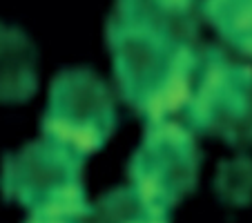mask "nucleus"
<instances>
[{
  "mask_svg": "<svg viewBox=\"0 0 252 223\" xmlns=\"http://www.w3.org/2000/svg\"><path fill=\"white\" fill-rule=\"evenodd\" d=\"M107 47L123 100L148 121L170 119L188 100L199 61L196 7L179 0H116Z\"/></svg>",
  "mask_w": 252,
  "mask_h": 223,
  "instance_id": "1",
  "label": "nucleus"
},
{
  "mask_svg": "<svg viewBox=\"0 0 252 223\" xmlns=\"http://www.w3.org/2000/svg\"><path fill=\"white\" fill-rule=\"evenodd\" d=\"M85 157L56 141H33L2 159L0 192L32 221H78L92 214L83 185Z\"/></svg>",
  "mask_w": 252,
  "mask_h": 223,
  "instance_id": "2",
  "label": "nucleus"
},
{
  "mask_svg": "<svg viewBox=\"0 0 252 223\" xmlns=\"http://www.w3.org/2000/svg\"><path fill=\"white\" fill-rule=\"evenodd\" d=\"M181 112L194 132L252 145V67L221 47H203Z\"/></svg>",
  "mask_w": 252,
  "mask_h": 223,
  "instance_id": "3",
  "label": "nucleus"
},
{
  "mask_svg": "<svg viewBox=\"0 0 252 223\" xmlns=\"http://www.w3.org/2000/svg\"><path fill=\"white\" fill-rule=\"evenodd\" d=\"M201 152L188 127L170 119L150 121L127 165L129 188L152 208L158 221L196 188Z\"/></svg>",
  "mask_w": 252,
  "mask_h": 223,
  "instance_id": "4",
  "label": "nucleus"
},
{
  "mask_svg": "<svg viewBox=\"0 0 252 223\" xmlns=\"http://www.w3.org/2000/svg\"><path fill=\"white\" fill-rule=\"evenodd\" d=\"M40 127L45 138L81 157L98 152L116 129L112 92L92 69L74 67L61 71L52 83Z\"/></svg>",
  "mask_w": 252,
  "mask_h": 223,
  "instance_id": "5",
  "label": "nucleus"
},
{
  "mask_svg": "<svg viewBox=\"0 0 252 223\" xmlns=\"http://www.w3.org/2000/svg\"><path fill=\"white\" fill-rule=\"evenodd\" d=\"M38 87V54L27 33L0 23V103L16 105Z\"/></svg>",
  "mask_w": 252,
  "mask_h": 223,
  "instance_id": "6",
  "label": "nucleus"
},
{
  "mask_svg": "<svg viewBox=\"0 0 252 223\" xmlns=\"http://www.w3.org/2000/svg\"><path fill=\"white\" fill-rule=\"evenodd\" d=\"M201 14L230 49L252 58V0H201Z\"/></svg>",
  "mask_w": 252,
  "mask_h": 223,
  "instance_id": "7",
  "label": "nucleus"
},
{
  "mask_svg": "<svg viewBox=\"0 0 252 223\" xmlns=\"http://www.w3.org/2000/svg\"><path fill=\"white\" fill-rule=\"evenodd\" d=\"M94 210V219H107V221H158V217L152 212L145 201L132 190V188H121L112 190L98 199Z\"/></svg>",
  "mask_w": 252,
  "mask_h": 223,
  "instance_id": "8",
  "label": "nucleus"
},
{
  "mask_svg": "<svg viewBox=\"0 0 252 223\" xmlns=\"http://www.w3.org/2000/svg\"><path fill=\"white\" fill-rule=\"evenodd\" d=\"M217 194L223 203L243 208L252 201V161L250 159H234L219 165L217 176Z\"/></svg>",
  "mask_w": 252,
  "mask_h": 223,
  "instance_id": "9",
  "label": "nucleus"
},
{
  "mask_svg": "<svg viewBox=\"0 0 252 223\" xmlns=\"http://www.w3.org/2000/svg\"><path fill=\"white\" fill-rule=\"evenodd\" d=\"M179 2H186V5H192V7H196V0H179Z\"/></svg>",
  "mask_w": 252,
  "mask_h": 223,
  "instance_id": "10",
  "label": "nucleus"
}]
</instances>
